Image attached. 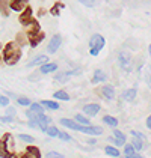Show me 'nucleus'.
Returning a JSON list of instances; mask_svg holds the SVG:
<instances>
[{"label":"nucleus","instance_id":"f257e3e1","mask_svg":"<svg viewBox=\"0 0 151 158\" xmlns=\"http://www.w3.org/2000/svg\"><path fill=\"white\" fill-rule=\"evenodd\" d=\"M104 45H106V39L101 35H98V33L92 35L91 39H89V54L91 56H98L100 51L104 48Z\"/></svg>","mask_w":151,"mask_h":158},{"label":"nucleus","instance_id":"f03ea898","mask_svg":"<svg viewBox=\"0 0 151 158\" xmlns=\"http://www.w3.org/2000/svg\"><path fill=\"white\" fill-rule=\"evenodd\" d=\"M118 65H119V68L123 71L130 73L132 71V54L128 51H126V50L119 51L118 53Z\"/></svg>","mask_w":151,"mask_h":158},{"label":"nucleus","instance_id":"7ed1b4c3","mask_svg":"<svg viewBox=\"0 0 151 158\" xmlns=\"http://www.w3.org/2000/svg\"><path fill=\"white\" fill-rule=\"evenodd\" d=\"M18 53H21V48H20V45L17 44V41H11V42H8V44L3 47V51H2L3 60H6V59L12 57V56L18 54Z\"/></svg>","mask_w":151,"mask_h":158},{"label":"nucleus","instance_id":"20e7f679","mask_svg":"<svg viewBox=\"0 0 151 158\" xmlns=\"http://www.w3.org/2000/svg\"><path fill=\"white\" fill-rule=\"evenodd\" d=\"M41 114H45L44 113V107L41 106V102H32V106L26 110V116L29 121H37Z\"/></svg>","mask_w":151,"mask_h":158},{"label":"nucleus","instance_id":"39448f33","mask_svg":"<svg viewBox=\"0 0 151 158\" xmlns=\"http://www.w3.org/2000/svg\"><path fill=\"white\" fill-rule=\"evenodd\" d=\"M76 131H80L83 134H88L91 137H97V135H101L103 134V128L101 127H95V125H89V127H82L77 123V128Z\"/></svg>","mask_w":151,"mask_h":158},{"label":"nucleus","instance_id":"423d86ee","mask_svg":"<svg viewBox=\"0 0 151 158\" xmlns=\"http://www.w3.org/2000/svg\"><path fill=\"white\" fill-rule=\"evenodd\" d=\"M82 74L80 69H71V71H63V73H59L54 75V81L56 83H68V80L73 77V75H79Z\"/></svg>","mask_w":151,"mask_h":158},{"label":"nucleus","instance_id":"0eeeda50","mask_svg":"<svg viewBox=\"0 0 151 158\" xmlns=\"http://www.w3.org/2000/svg\"><path fill=\"white\" fill-rule=\"evenodd\" d=\"M62 45V36L59 35V33H56V35H53L50 39V42H49V47H47V53L49 54H54L59 47Z\"/></svg>","mask_w":151,"mask_h":158},{"label":"nucleus","instance_id":"6e6552de","mask_svg":"<svg viewBox=\"0 0 151 158\" xmlns=\"http://www.w3.org/2000/svg\"><path fill=\"white\" fill-rule=\"evenodd\" d=\"M97 92H98L100 97L104 98L106 101H113V99H115V89H113V86H110V85L101 86Z\"/></svg>","mask_w":151,"mask_h":158},{"label":"nucleus","instance_id":"1a4fd4ad","mask_svg":"<svg viewBox=\"0 0 151 158\" xmlns=\"http://www.w3.org/2000/svg\"><path fill=\"white\" fill-rule=\"evenodd\" d=\"M100 104H97V102H91V104H86V106H83V114L85 116H88V118H94V116H97L98 113H100Z\"/></svg>","mask_w":151,"mask_h":158},{"label":"nucleus","instance_id":"9d476101","mask_svg":"<svg viewBox=\"0 0 151 158\" xmlns=\"http://www.w3.org/2000/svg\"><path fill=\"white\" fill-rule=\"evenodd\" d=\"M32 15H33V11H32V8L30 6H27L24 11L21 12V15H20V18H18V21L21 23V24L24 26V27H27V26L30 24L32 21H33V18H32Z\"/></svg>","mask_w":151,"mask_h":158},{"label":"nucleus","instance_id":"9b49d317","mask_svg":"<svg viewBox=\"0 0 151 158\" xmlns=\"http://www.w3.org/2000/svg\"><path fill=\"white\" fill-rule=\"evenodd\" d=\"M45 63H49V57L45 56V54H39L37 56L35 59H32V60L27 63V68H35V66H42V65H45Z\"/></svg>","mask_w":151,"mask_h":158},{"label":"nucleus","instance_id":"f8f14e48","mask_svg":"<svg viewBox=\"0 0 151 158\" xmlns=\"http://www.w3.org/2000/svg\"><path fill=\"white\" fill-rule=\"evenodd\" d=\"M138 97V90H136V87H130V89H126V90H123V94H121V98L127 101V102H132V101H135Z\"/></svg>","mask_w":151,"mask_h":158},{"label":"nucleus","instance_id":"ddd939ff","mask_svg":"<svg viewBox=\"0 0 151 158\" xmlns=\"http://www.w3.org/2000/svg\"><path fill=\"white\" fill-rule=\"evenodd\" d=\"M29 38V44H30V47L32 48H37L38 45L45 39V33L44 32H39V33H37V35H32V36H27Z\"/></svg>","mask_w":151,"mask_h":158},{"label":"nucleus","instance_id":"4468645a","mask_svg":"<svg viewBox=\"0 0 151 158\" xmlns=\"http://www.w3.org/2000/svg\"><path fill=\"white\" fill-rule=\"evenodd\" d=\"M9 5H11V11H15V12H23L29 6L27 2L24 0H12V2H9Z\"/></svg>","mask_w":151,"mask_h":158},{"label":"nucleus","instance_id":"2eb2a0df","mask_svg":"<svg viewBox=\"0 0 151 158\" xmlns=\"http://www.w3.org/2000/svg\"><path fill=\"white\" fill-rule=\"evenodd\" d=\"M107 80V75L104 71H101V69H95L94 71V75H92V85H98V83H104Z\"/></svg>","mask_w":151,"mask_h":158},{"label":"nucleus","instance_id":"dca6fc26","mask_svg":"<svg viewBox=\"0 0 151 158\" xmlns=\"http://www.w3.org/2000/svg\"><path fill=\"white\" fill-rule=\"evenodd\" d=\"M26 158H41V152H39V148L37 146L30 145L26 148V152H24Z\"/></svg>","mask_w":151,"mask_h":158},{"label":"nucleus","instance_id":"f3484780","mask_svg":"<svg viewBox=\"0 0 151 158\" xmlns=\"http://www.w3.org/2000/svg\"><path fill=\"white\" fill-rule=\"evenodd\" d=\"M54 71H58V63H45V65H42L39 69H38V73L42 74V75H45V74H50V73H54Z\"/></svg>","mask_w":151,"mask_h":158},{"label":"nucleus","instance_id":"a211bd4d","mask_svg":"<svg viewBox=\"0 0 151 158\" xmlns=\"http://www.w3.org/2000/svg\"><path fill=\"white\" fill-rule=\"evenodd\" d=\"M41 32V27H39V23L38 21H32L30 24L26 27V35L27 36H32V35H37V33H39Z\"/></svg>","mask_w":151,"mask_h":158},{"label":"nucleus","instance_id":"6ab92c4d","mask_svg":"<svg viewBox=\"0 0 151 158\" xmlns=\"http://www.w3.org/2000/svg\"><path fill=\"white\" fill-rule=\"evenodd\" d=\"M0 158H14V154L8 149L3 139H0Z\"/></svg>","mask_w":151,"mask_h":158},{"label":"nucleus","instance_id":"aec40b11","mask_svg":"<svg viewBox=\"0 0 151 158\" xmlns=\"http://www.w3.org/2000/svg\"><path fill=\"white\" fill-rule=\"evenodd\" d=\"M0 14L5 17H9L11 14V5L8 0H0Z\"/></svg>","mask_w":151,"mask_h":158},{"label":"nucleus","instance_id":"412c9836","mask_svg":"<svg viewBox=\"0 0 151 158\" xmlns=\"http://www.w3.org/2000/svg\"><path fill=\"white\" fill-rule=\"evenodd\" d=\"M104 154H106V155H109V157H112V158H118L119 155H121L119 149H118V148H115V146H110V145L104 148Z\"/></svg>","mask_w":151,"mask_h":158},{"label":"nucleus","instance_id":"4be33fe9","mask_svg":"<svg viewBox=\"0 0 151 158\" xmlns=\"http://www.w3.org/2000/svg\"><path fill=\"white\" fill-rule=\"evenodd\" d=\"M101 121L104 122L106 125L112 127V128H116V127H118V119H116L115 116H110V114H104Z\"/></svg>","mask_w":151,"mask_h":158},{"label":"nucleus","instance_id":"5701e85b","mask_svg":"<svg viewBox=\"0 0 151 158\" xmlns=\"http://www.w3.org/2000/svg\"><path fill=\"white\" fill-rule=\"evenodd\" d=\"M59 123L65 127V128H70V130H74L77 128V122L73 121V119H67V118H62V119H59Z\"/></svg>","mask_w":151,"mask_h":158},{"label":"nucleus","instance_id":"b1692460","mask_svg":"<svg viewBox=\"0 0 151 158\" xmlns=\"http://www.w3.org/2000/svg\"><path fill=\"white\" fill-rule=\"evenodd\" d=\"M74 119H76V122H77L79 125H82V127H89V125H91V121L88 119V116H85V114H82V113H77Z\"/></svg>","mask_w":151,"mask_h":158},{"label":"nucleus","instance_id":"393cba45","mask_svg":"<svg viewBox=\"0 0 151 158\" xmlns=\"http://www.w3.org/2000/svg\"><path fill=\"white\" fill-rule=\"evenodd\" d=\"M41 106L45 107V109H49V110H59L61 109V106H59L56 101H50V99H44V101H41Z\"/></svg>","mask_w":151,"mask_h":158},{"label":"nucleus","instance_id":"a878e982","mask_svg":"<svg viewBox=\"0 0 151 158\" xmlns=\"http://www.w3.org/2000/svg\"><path fill=\"white\" fill-rule=\"evenodd\" d=\"M132 146L135 148V151H136V152H140V151L145 148V142H144V140H140V139L133 137V140H132Z\"/></svg>","mask_w":151,"mask_h":158},{"label":"nucleus","instance_id":"bb28decb","mask_svg":"<svg viewBox=\"0 0 151 158\" xmlns=\"http://www.w3.org/2000/svg\"><path fill=\"white\" fill-rule=\"evenodd\" d=\"M53 98L54 99H61V101H70V95L65 92V90H56L54 94H53Z\"/></svg>","mask_w":151,"mask_h":158},{"label":"nucleus","instance_id":"cd10ccee","mask_svg":"<svg viewBox=\"0 0 151 158\" xmlns=\"http://www.w3.org/2000/svg\"><path fill=\"white\" fill-rule=\"evenodd\" d=\"M2 139L5 140V143H6V146H8V149L14 154V145H15V143H14V137L11 135V134H5Z\"/></svg>","mask_w":151,"mask_h":158},{"label":"nucleus","instance_id":"c85d7f7f","mask_svg":"<svg viewBox=\"0 0 151 158\" xmlns=\"http://www.w3.org/2000/svg\"><path fill=\"white\" fill-rule=\"evenodd\" d=\"M63 8H65V5L59 2V3H56V5L50 9V14L53 17H59V15H61V9H63Z\"/></svg>","mask_w":151,"mask_h":158},{"label":"nucleus","instance_id":"c756f323","mask_svg":"<svg viewBox=\"0 0 151 158\" xmlns=\"http://www.w3.org/2000/svg\"><path fill=\"white\" fill-rule=\"evenodd\" d=\"M27 42H29L27 35H26L24 32H20V33L17 35V44H18V45H26Z\"/></svg>","mask_w":151,"mask_h":158},{"label":"nucleus","instance_id":"7c9ffc66","mask_svg":"<svg viewBox=\"0 0 151 158\" xmlns=\"http://www.w3.org/2000/svg\"><path fill=\"white\" fill-rule=\"evenodd\" d=\"M59 133H61V131H59V130H58L54 125H50V127L47 128V131H45V134H47L49 137H51V139L58 137V135H59Z\"/></svg>","mask_w":151,"mask_h":158},{"label":"nucleus","instance_id":"2f4dec72","mask_svg":"<svg viewBox=\"0 0 151 158\" xmlns=\"http://www.w3.org/2000/svg\"><path fill=\"white\" fill-rule=\"evenodd\" d=\"M18 139H20L21 142H24V143H29V146H30V143L35 142V139H33L32 135H29V134H18Z\"/></svg>","mask_w":151,"mask_h":158},{"label":"nucleus","instance_id":"473e14b6","mask_svg":"<svg viewBox=\"0 0 151 158\" xmlns=\"http://www.w3.org/2000/svg\"><path fill=\"white\" fill-rule=\"evenodd\" d=\"M20 57H21V53H18V54H15V56H12V57H9V59H6V60H3L6 65H9V66H12V65H15L17 62L20 60Z\"/></svg>","mask_w":151,"mask_h":158},{"label":"nucleus","instance_id":"72a5a7b5","mask_svg":"<svg viewBox=\"0 0 151 158\" xmlns=\"http://www.w3.org/2000/svg\"><path fill=\"white\" fill-rule=\"evenodd\" d=\"M17 102H18L20 106H24V107H30V106H32V101L27 97H18Z\"/></svg>","mask_w":151,"mask_h":158},{"label":"nucleus","instance_id":"f704fd0d","mask_svg":"<svg viewBox=\"0 0 151 158\" xmlns=\"http://www.w3.org/2000/svg\"><path fill=\"white\" fill-rule=\"evenodd\" d=\"M133 154H136L135 148L132 146V143H127V145L124 146V155H126V157H130V155H133Z\"/></svg>","mask_w":151,"mask_h":158},{"label":"nucleus","instance_id":"c9c22d12","mask_svg":"<svg viewBox=\"0 0 151 158\" xmlns=\"http://www.w3.org/2000/svg\"><path fill=\"white\" fill-rule=\"evenodd\" d=\"M113 137L118 139V140H121V142H126V134L123 133V131H119L118 128H113Z\"/></svg>","mask_w":151,"mask_h":158},{"label":"nucleus","instance_id":"e433bc0d","mask_svg":"<svg viewBox=\"0 0 151 158\" xmlns=\"http://www.w3.org/2000/svg\"><path fill=\"white\" fill-rule=\"evenodd\" d=\"M45 158H65V155L61 154V152H58V151H49L45 154Z\"/></svg>","mask_w":151,"mask_h":158},{"label":"nucleus","instance_id":"4c0bfd02","mask_svg":"<svg viewBox=\"0 0 151 158\" xmlns=\"http://www.w3.org/2000/svg\"><path fill=\"white\" fill-rule=\"evenodd\" d=\"M110 143H113L115 148H121V146H126V142H121V140H118V139H115V137H109L107 139Z\"/></svg>","mask_w":151,"mask_h":158},{"label":"nucleus","instance_id":"58836bf2","mask_svg":"<svg viewBox=\"0 0 151 158\" xmlns=\"http://www.w3.org/2000/svg\"><path fill=\"white\" fill-rule=\"evenodd\" d=\"M58 137H59V139H61L62 142H71V140H73V137H71L70 134L67 133V131H61Z\"/></svg>","mask_w":151,"mask_h":158},{"label":"nucleus","instance_id":"ea45409f","mask_svg":"<svg viewBox=\"0 0 151 158\" xmlns=\"http://www.w3.org/2000/svg\"><path fill=\"white\" fill-rule=\"evenodd\" d=\"M0 106L2 107H9V98L6 97V95H0Z\"/></svg>","mask_w":151,"mask_h":158},{"label":"nucleus","instance_id":"a19ab883","mask_svg":"<svg viewBox=\"0 0 151 158\" xmlns=\"http://www.w3.org/2000/svg\"><path fill=\"white\" fill-rule=\"evenodd\" d=\"M130 134L133 135V137H136V139H140V140H144V142H147V135L142 133H139V131H130Z\"/></svg>","mask_w":151,"mask_h":158},{"label":"nucleus","instance_id":"79ce46f5","mask_svg":"<svg viewBox=\"0 0 151 158\" xmlns=\"http://www.w3.org/2000/svg\"><path fill=\"white\" fill-rule=\"evenodd\" d=\"M15 113H17V111H15V107H8V109H6V116H8V118H15Z\"/></svg>","mask_w":151,"mask_h":158},{"label":"nucleus","instance_id":"37998d69","mask_svg":"<svg viewBox=\"0 0 151 158\" xmlns=\"http://www.w3.org/2000/svg\"><path fill=\"white\" fill-rule=\"evenodd\" d=\"M80 3H82L83 6H86V8H94V6H95V2H86V0H82Z\"/></svg>","mask_w":151,"mask_h":158},{"label":"nucleus","instance_id":"c03bdc74","mask_svg":"<svg viewBox=\"0 0 151 158\" xmlns=\"http://www.w3.org/2000/svg\"><path fill=\"white\" fill-rule=\"evenodd\" d=\"M0 122H3V123H12L14 119L12 118H8V116H3V118H0Z\"/></svg>","mask_w":151,"mask_h":158},{"label":"nucleus","instance_id":"a18cd8bd","mask_svg":"<svg viewBox=\"0 0 151 158\" xmlns=\"http://www.w3.org/2000/svg\"><path fill=\"white\" fill-rule=\"evenodd\" d=\"M27 125H29L30 128H37V130H39V128H38L37 121H29V122H27Z\"/></svg>","mask_w":151,"mask_h":158},{"label":"nucleus","instance_id":"49530a36","mask_svg":"<svg viewBox=\"0 0 151 158\" xmlns=\"http://www.w3.org/2000/svg\"><path fill=\"white\" fill-rule=\"evenodd\" d=\"M86 143H88L89 146H94L95 143H97V140H95L94 137H91V139H88V140H86Z\"/></svg>","mask_w":151,"mask_h":158},{"label":"nucleus","instance_id":"de8ad7c7","mask_svg":"<svg viewBox=\"0 0 151 158\" xmlns=\"http://www.w3.org/2000/svg\"><path fill=\"white\" fill-rule=\"evenodd\" d=\"M145 125H147V128H148V130L151 131V114L148 116V118H147V121H145Z\"/></svg>","mask_w":151,"mask_h":158},{"label":"nucleus","instance_id":"09e8293b","mask_svg":"<svg viewBox=\"0 0 151 158\" xmlns=\"http://www.w3.org/2000/svg\"><path fill=\"white\" fill-rule=\"evenodd\" d=\"M126 158H144L139 152H136V154H133V155H130V157H126Z\"/></svg>","mask_w":151,"mask_h":158},{"label":"nucleus","instance_id":"8fccbe9b","mask_svg":"<svg viewBox=\"0 0 151 158\" xmlns=\"http://www.w3.org/2000/svg\"><path fill=\"white\" fill-rule=\"evenodd\" d=\"M14 158H26L24 154H17V155H14Z\"/></svg>","mask_w":151,"mask_h":158},{"label":"nucleus","instance_id":"3c124183","mask_svg":"<svg viewBox=\"0 0 151 158\" xmlns=\"http://www.w3.org/2000/svg\"><path fill=\"white\" fill-rule=\"evenodd\" d=\"M147 81H148V87L151 89V73H150V75H148V80H147Z\"/></svg>","mask_w":151,"mask_h":158},{"label":"nucleus","instance_id":"603ef678","mask_svg":"<svg viewBox=\"0 0 151 158\" xmlns=\"http://www.w3.org/2000/svg\"><path fill=\"white\" fill-rule=\"evenodd\" d=\"M148 54H150V57H151V44H150V47H148Z\"/></svg>","mask_w":151,"mask_h":158}]
</instances>
